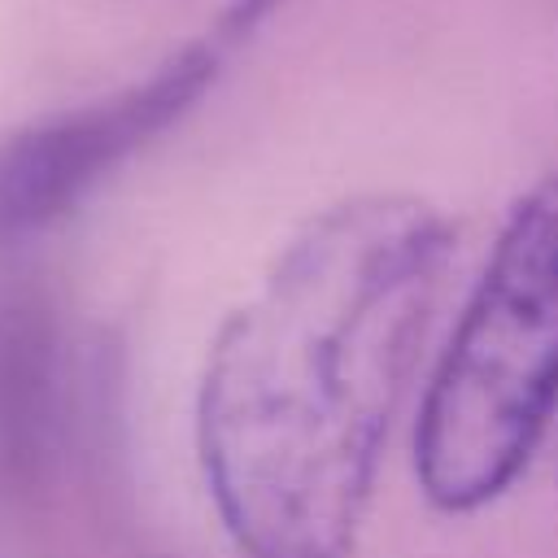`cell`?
<instances>
[{
	"label": "cell",
	"instance_id": "obj_2",
	"mask_svg": "<svg viewBox=\"0 0 558 558\" xmlns=\"http://www.w3.org/2000/svg\"><path fill=\"white\" fill-rule=\"evenodd\" d=\"M558 414V170L506 214L436 357L414 427V475L445 514L493 506Z\"/></svg>",
	"mask_w": 558,
	"mask_h": 558
},
{
	"label": "cell",
	"instance_id": "obj_3",
	"mask_svg": "<svg viewBox=\"0 0 558 558\" xmlns=\"http://www.w3.org/2000/svg\"><path fill=\"white\" fill-rule=\"evenodd\" d=\"M266 26L248 0H227L201 35L179 44L144 78L52 113L0 144V240L65 218L122 161L187 118L222 78L227 61Z\"/></svg>",
	"mask_w": 558,
	"mask_h": 558
},
{
	"label": "cell",
	"instance_id": "obj_1",
	"mask_svg": "<svg viewBox=\"0 0 558 558\" xmlns=\"http://www.w3.org/2000/svg\"><path fill=\"white\" fill-rule=\"evenodd\" d=\"M453 248V222L418 196H344L222 318L196 392V453L244 558L353 554Z\"/></svg>",
	"mask_w": 558,
	"mask_h": 558
}]
</instances>
